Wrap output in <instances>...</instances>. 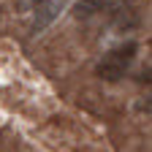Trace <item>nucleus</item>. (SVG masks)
I'll list each match as a JSON object with an SVG mask.
<instances>
[{"instance_id": "nucleus-1", "label": "nucleus", "mask_w": 152, "mask_h": 152, "mask_svg": "<svg viewBox=\"0 0 152 152\" xmlns=\"http://www.w3.org/2000/svg\"><path fill=\"white\" fill-rule=\"evenodd\" d=\"M136 52H139V44H136V41H125V44H120V46H114L111 52L103 54V60L98 63L95 73H98L101 79H106V82L122 79L125 71L130 68V63L136 60Z\"/></svg>"}, {"instance_id": "nucleus-2", "label": "nucleus", "mask_w": 152, "mask_h": 152, "mask_svg": "<svg viewBox=\"0 0 152 152\" xmlns=\"http://www.w3.org/2000/svg\"><path fill=\"white\" fill-rule=\"evenodd\" d=\"M65 6H68V0H41V3L33 8L35 16H33L30 30H33V33H44V30L54 22V19L65 11Z\"/></svg>"}, {"instance_id": "nucleus-3", "label": "nucleus", "mask_w": 152, "mask_h": 152, "mask_svg": "<svg viewBox=\"0 0 152 152\" xmlns=\"http://www.w3.org/2000/svg\"><path fill=\"white\" fill-rule=\"evenodd\" d=\"M106 8H109V0H79L76 16H79V19H90L95 14H103Z\"/></svg>"}, {"instance_id": "nucleus-4", "label": "nucleus", "mask_w": 152, "mask_h": 152, "mask_svg": "<svg viewBox=\"0 0 152 152\" xmlns=\"http://www.w3.org/2000/svg\"><path fill=\"white\" fill-rule=\"evenodd\" d=\"M38 3H41V0H16V6L22 8V11H33Z\"/></svg>"}]
</instances>
